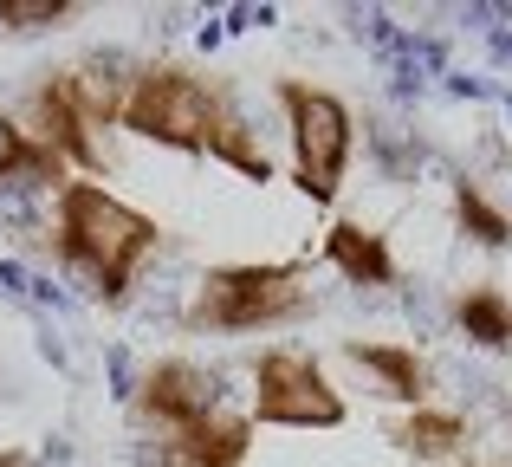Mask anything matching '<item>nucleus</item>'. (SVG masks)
Wrapping results in <instances>:
<instances>
[{"label": "nucleus", "mask_w": 512, "mask_h": 467, "mask_svg": "<svg viewBox=\"0 0 512 467\" xmlns=\"http://www.w3.org/2000/svg\"><path fill=\"white\" fill-rule=\"evenodd\" d=\"M454 221H461V234L474 240V247H512V215L500 202H487V189H480L474 176L454 182Z\"/></svg>", "instance_id": "obj_14"}, {"label": "nucleus", "mask_w": 512, "mask_h": 467, "mask_svg": "<svg viewBox=\"0 0 512 467\" xmlns=\"http://www.w3.org/2000/svg\"><path fill=\"white\" fill-rule=\"evenodd\" d=\"M234 104L208 85L201 72L175 59H150L130 72V91H124V111H117V130L156 143V150H182V156H214L234 124Z\"/></svg>", "instance_id": "obj_2"}, {"label": "nucleus", "mask_w": 512, "mask_h": 467, "mask_svg": "<svg viewBox=\"0 0 512 467\" xmlns=\"http://www.w3.org/2000/svg\"><path fill=\"white\" fill-rule=\"evenodd\" d=\"M344 390L325 377L312 351L292 344H266L253 357V396H247V422L253 429H344Z\"/></svg>", "instance_id": "obj_5"}, {"label": "nucleus", "mask_w": 512, "mask_h": 467, "mask_svg": "<svg viewBox=\"0 0 512 467\" xmlns=\"http://www.w3.org/2000/svg\"><path fill=\"white\" fill-rule=\"evenodd\" d=\"M156 247H163L156 215L130 208L124 195L104 189V182L72 176L59 195H52V253H59V266L91 292V299L124 305Z\"/></svg>", "instance_id": "obj_1"}, {"label": "nucleus", "mask_w": 512, "mask_h": 467, "mask_svg": "<svg viewBox=\"0 0 512 467\" xmlns=\"http://www.w3.org/2000/svg\"><path fill=\"white\" fill-rule=\"evenodd\" d=\"M0 467H46V461L26 455V448H0Z\"/></svg>", "instance_id": "obj_16"}, {"label": "nucleus", "mask_w": 512, "mask_h": 467, "mask_svg": "<svg viewBox=\"0 0 512 467\" xmlns=\"http://www.w3.org/2000/svg\"><path fill=\"white\" fill-rule=\"evenodd\" d=\"M26 130H33L39 143H52V150L65 156V169H78V176L98 182L104 176V143H98V124H91V111L78 104L72 91V72H46L33 91H26Z\"/></svg>", "instance_id": "obj_7"}, {"label": "nucleus", "mask_w": 512, "mask_h": 467, "mask_svg": "<svg viewBox=\"0 0 512 467\" xmlns=\"http://www.w3.org/2000/svg\"><path fill=\"white\" fill-rule=\"evenodd\" d=\"M279 111H286V137H292V189L312 208H331L344 189L350 150H357V117L331 85L312 78H279Z\"/></svg>", "instance_id": "obj_4"}, {"label": "nucleus", "mask_w": 512, "mask_h": 467, "mask_svg": "<svg viewBox=\"0 0 512 467\" xmlns=\"http://www.w3.org/2000/svg\"><path fill=\"white\" fill-rule=\"evenodd\" d=\"M454 325H461V338L480 344V351H512V299L493 279H480V286H467L461 299H454Z\"/></svg>", "instance_id": "obj_13"}, {"label": "nucleus", "mask_w": 512, "mask_h": 467, "mask_svg": "<svg viewBox=\"0 0 512 467\" xmlns=\"http://www.w3.org/2000/svg\"><path fill=\"white\" fill-rule=\"evenodd\" d=\"M338 351H344V364H357L363 377H370L376 396H389V403H402V409H428L435 377H428V357L415 351V344H396V338H344Z\"/></svg>", "instance_id": "obj_8"}, {"label": "nucleus", "mask_w": 512, "mask_h": 467, "mask_svg": "<svg viewBox=\"0 0 512 467\" xmlns=\"http://www.w3.org/2000/svg\"><path fill=\"white\" fill-rule=\"evenodd\" d=\"M247 455H253V422L227 416V409H214L208 422L156 442V461L163 467H247Z\"/></svg>", "instance_id": "obj_9"}, {"label": "nucleus", "mask_w": 512, "mask_h": 467, "mask_svg": "<svg viewBox=\"0 0 512 467\" xmlns=\"http://www.w3.org/2000/svg\"><path fill=\"white\" fill-rule=\"evenodd\" d=\"M305 312H312V286H305L299 260H227L195 279L182 325L240 338V331H279Z\"/></svg>", "instance_id": "obj_3"}, {"label": "nucleus", "mask_w": 512, "mask_h": 467, "mask_svg": "<svg viewBox=\"0 0 512 467\" xmlns=\"http://www.w3.org/2000/svg\"><path fill=\"white\" fill-rule=\"evenodd\" d=\"M78 0H0V33H46V26L72 20Z\"/></svg>", "instance_id": "obj_15"}, {"label": "nucleus", "mask_w": 512, "mask_h": 467, "mask_svg": "<svg viewBox=\"0 0 512 467\" xmlns=\"http://www.w3.org/2000/svg\"><path fill=\"white\" fill-rule=\"evenodd\" d=\"M214 409H221V377L208 364H195V357H156L137 383V416L156 429V442L208 422Z\"/></svg>", "instance_id": "obj_6"}, {"label": "nucleus", "mask_w": 512, "mask_h": 467, "mask_svg": "<svg viewBox=\"0 0 512 467\" xmlns=\"http://www.w3.org/2000/svg\"><path fill=\"white\" fill-rule=\"evenodd\" d=\"M72 182L65 156L52 143H39L13 111H0V189H52L59 195Z\"/></svg>", "instance_id": "obj_10"}, {"label": "nucleus", "mask_w": 512, "mask_h": 467, "mask_svg": "<svg viewBox=\"0 0 512 467\" xmlns=\"http://www.w3.org/2000/svg\"><path fill=\"white\" fill-rule=\"evenodd\" d=\"M325 260L338 266L350 286H396V253H389V234L363 228V221H331Z\"/></svg>", "instance_id": "obj_11"}, {"label": "nucleus", "mask_w": 512, "mask_h": 467, "mask_svg": "<svg viewBox=\"0 0 512 467\" xmlns=\"http://www.w3.org/2000/svg\"><path fill=\"white\" fill-rule=\"evenodd\" d=\"M389 442L402 448V455H415V461H448V455H461L467 448V416L461 409H409V416L389 429Z\"/></svg>", "instance_id": "obj_12"}]
</instances>
